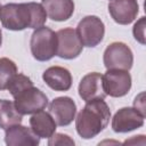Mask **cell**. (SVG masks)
<instances>
[{
	"instance_id": "6da1fadb",
	"label": "cell",
	"mask_w": 146,
	"mask_h": 146,
	"mask_svg": "<svg viewBox=\"0 0 146 146\" xmlns=\"http://www.w3.org/2000/svg\"><path fill=\"white\" fill-rule=\"evenodd\" d=\"M47 14L41 3H7L0 9V22L10 31L38 29L44 25Z\"/></svg>"
},
{
	"instance_id": "7a4b0ae2",
	"label": "cell",
	"mask_w": 146,
	"mask_h": 146,
	"mask_svg": "<svg viewBox=\"0 0 146 146\" xmlns=\"http://www.w3.org/2000/svg\"><path fill=\"white\" fill-rule=\"evenodd\" d=\"M110 119L111 110L104 99L97 98L86 102L75 119L76 132L83 139H91L107 127Z\"/></svg>"
},
{
	"instance_id": "3957f363",
	"label": "cell",
	"mask_w": 146,
	"mask_h": 146,
	"mask_svg": "<svg viewBox=\"0 0 146 146\" xmlns=\"http://www.w3.org/2000/svg\"><path fill=\"white\" fill-rule=\"evenodd\" d=\"M30 47L36 60H49L57 54V34L49 27H38L31 35Z\"/></svg>"
},
{
	"instance_id": "277c9868",
	"label": "cell",
	"mask_w": 146,
	"mask_h": 146,
	"mask_svg": "<svg viewBox=\"0 0 146 146\" xmlns=\"http://www.w3.org/2000/svg\"><path fill=\"white\" fill-rule=\"evenodd\" d=\"M16 110L22 115L34 114L48 106V97L44 92L32 84L19 89L13 95Z\"/></svg>"
},
{
	"instance_id": "5b68a950",
	"label": "cell",
	"mask_w": 146,
	"mask_h": 146,
	"mask_svg": "<svg viewBox=\"0 0 146 146\" xmlns=\"http://www.w3.org/2000/svg\"><path fill=\"white\" fill-rule=\"evenodd\" d=\"M75 31L82 44L92 48L103 41L105 35V25L99 17L90 15L83 17L79 22Z\"/></svg>"
},
{
	"instance_id": "8992f818",
	"label": "cell",
	"mask_w": 146,
	"mask_h": 146,
	"mask_svg": "<svg viewBox=\"0 0 146 146\" xmlns=\"http://www.w3.org/2000/svg\"><path fill=\"white\" fill-rule=\"evenodd\" d=\"M103 60L107 70L129 71L133 64V54L125 43L112 42L105 49Z\"/></svg>"
},
{
	"instance_id": "52a82bcc",
	"label": "cell",
	"mask_w": 146,
	"mask_h": 146,
	"mask_svg": "<svg viewBox=\"0 0 146 146\" xmlns=\"http://www.w3.org/2000/svg\"><path fill=\"white\" fill-rule=\"evenodd\" d=\"M131 75L125 70H107L103 75V88L106 96L123 97L131 89Z\"/></svg>"
},
{
	"instance_id": "ba28073f",
	"label": "cell",
	"mask_w": 146,
	"mask_h": 146,
	"mask_svg": "<svg viewBox=\"0 0 146 146\" xmlns=\"http://www.w3.org/2000/svg\"><path fill=\"white\" fill-rule=\"evenodd\" d=\"M57 34V56L63 59H74L81 52L83 44L79 39L76 31L72 27L62 29Z\"/></svg>"
},
{
	"instance_id": "9c48e42d",
	"label": "cell",
	"mask_w": 146,
	"mask_h": 146,
	"mask_svg": "<svg viewBox=\"0 0 146 146\" xmlns=\"http://www.w3.org/2000/svg\"><path fill=\"white\" fill-rule=\"evenodd\" d=\"M145 115L136 107H122L112 119V129L117 133H125L144 125Z\"/></svg>"
},
{
	"instance_id": "30bf717a",
	"label": "cell",
	"mask_w": 146,
	"mask_h": 146,
	"mask_svg": "<svg viewBox=\"0 0 146 146\" xmlns=\"http://www.w3.org/2000/svg\"><path fill=\"white\" fill-rule=\"evenodd\" d=\"M49 113L57 125L66 127L72 123L76 114V105L71 97L63 96L55 98L49 105Z\"/></svg>"
},
{
	"instance_id": "8fae6325",
	"label": "cell",
	"mask_w": 146,
	"mask_h": 146,
	"mask_svg": "<svg viewBox=\"0 0 146 146\" xmlns=\"http://www.w3.org/2000/svg\"><path fill=\"white\" fill-rule=\"evenodd\" d=\"M108 13L115 23L128 25L136 19L139 6L137 0H110Z\"/></svg>"
},
{
	"instance_id": "7c38bea8",
	"label": "cell",
	"mask_w": 146,
	"mask_h": 146,
	"mask_svg": "<svg viewBox=\"0 0 146 146\" xmlns=\"http://www.w3.org/2000/svg\"><path fill=\"white\" fill-rule=\"evenodd\" d=\"M79 96L84 102H89L92 99L106 97V94L103 88V75L97 72H91L86 74L80 83H79Z\"/></svg>"
},
{
	"instance_id": "4fadbf2b",
	"label": "cell",
	"mask_w": 146,
	"mask_h": 146,
	"mask_svg": "<svg viewBox=\"0 0 146 146\" xmlns=\"http://www.w3.org/2000/svg\"><path fill=\"white\" fill-rule=\"evenodd\" d=\"M5 143L8 146H36L40 144V137H38L31 128L18 123L6 129Z\"/></svg>"
},
{
	"instance_id": "5bb4252c",
	"label": "cell",
	"mask_w": 146,
	"mask_h": 146,
	"mask_svg": "<svg viewBox=\"0 0 146 146\" xmlns=\"http://www.w3.org/2000/svg\"><path fill=\"white\" fill-rule=\"evenodd\" d=\"M42 79L55 91H67L72 87V74L67 68L62 66L48 67L43 72Z\"/></svg>"
},
{
	"instance_id": "9a60e30c",
	"label": "cell",
	"mask_w": 146,
	"mask_h": 146,
	"mask_svg": "<svg viewBox=\"0 0 146 146\" xmlns=\"http://www.w3.org/2000/svg\"><path fill=\"white\" fill-rule=\"evenodd\" d=\"M41 5L47 16L56 22L67 21L74 13L73 0H42Z\"/></svg>"
},
{
	"instance_id": "2e32d148",
	"label": "cell",
	"mask_w": 146,
	"mask_h": 146,
	"mask_svg": "<svg viewBox=\"0 0 146 146\" xmlns=\"http://www.w3.org/2000/svg\"><path fill=\"white\" fill-rule=\"evenodd\" d=\"M30 127L32 131L40 138H49L56 132V122L48 112L39 111L30 117Z\"/></svg>"
},
{
	"instance_id": "e0dca14e",
	"label": "cell",
	"mask_w": 146,
	"mask_h": 146,
	"mask_svg": "<svg viewBox=\"0 0 146 146\" xmlns=\"http://www.w3.org/2000/svg\"><path fill=\"white\" fill-rule=\"evenodd\" d=\"M22 114L16 110L14 102L0 99V128L7 129L10 125L22 123Z\"/></svg>"
},
{
	"instance_id": "ac0fdd59",
	"label": "cell",
	"mask_w": 146,
	"mask_h": 146,
	"mask_svg": "<svg viewBox=\"0 0 146 146\" xmlns=\"http://www.w3.org/2000/svg\"><path fill=\"white\" fill-rule=\"evenodd\" d=\"M17 74V66L15 62L7 57L0 58V90L8 89L14 76Z\"/></svg>"
},
{
	"instance_id": "d6986e66",
	"label": "cell",
	"mask_w": 146,
	"mask_h": 146,
	"mask_svg": "<svg viewBox=\"0 0 146 146\" xmlns=\"http://www.w3.org/2000/svg\"><path fill=\"white\" fill-rule=\"evenodd\" d=\"M145 27H146V18L143 16L136 22V24L133 25V29H132L133 36L140 44H145V42H146L145 41Z\"/></svg>"
},
{
	"instance_id": "ffe728a7",
	"label": "cell",
	"mask_w": 146,
	"mask_h": 146,
	"mask_svg": "<svg viewBox=\"0 0 146 146\" xmlns=\"http://www.w3.org/2000/svg\"><path fill=\"white\" fill-rule=\"evenodd\" d=\"M48 145L49 146H56V145H60V146H64V145H71L73 146L75 143L74 140L67 136V135H64V133H54L51 137L48 138Z\"/></svg>"
},
{
	"instance_id": "44dd1931",
	"label": "cell",
	"mask_w": 146,
	"mask_h": 146,
	"mask_svg": "<svg viewBox=\"0 0 146 146\" xmlns=\"http://www.w3.org/2000/svg\"><path fill=\"white\" fill-rule=\"evenodd\" d=\"M133 107H136L138 111H140V112L146 116V112H145V100H144V92L139 94V95L135 98Z\"/></svg>"
},
{
	"instance_id": "7402d4cb",
	"label": "cell",
	"mask_w": 146,
	"mask_h": 146,
	"mask_svg": "<svg viewBox=\"0 0 146 146\" xmlns=\"http://www.w3.org/2000/svg\"><path fill=\"white\" fill-rule=\"evenodd\" d=\"M1 43H2V33H1V30H0V47H1Z\"/></svg>"
},
{
	"instance_id": "603a6c76",
	"label": "cell",
	"mask_w": 146,
	"mask_h": 146,
	"mask_svg": "<svg viewBox=\"0 0 146 146\" xmlns=\"http://www.w3.org/2000/svg\"><path fill=\"white\" fill-rule=\"evenodd\" d=\"M1 7H2V6H1V3H0V9H1Z\"/></svg>"
}]
</instances>
